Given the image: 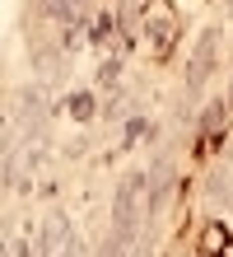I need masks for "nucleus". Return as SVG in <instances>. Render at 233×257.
Masks as SVG:
<instances>
[{
    "instance_id": "1",
    "label": "nucleus",
    "mask_w": 233,
    "mask_h": 257,
    "mask_svg": "<svg viewBox=\"0 0 233 257\" xmlns=\"http://www.w3.org/2000/svg\"><path fill=\"white\" fill-rule=\"evenodd\" d=\"M145 196H149V178L131 173L126 183H121L117 201H112V234H126V238L140 234V201H145Z\"/></svg>"
},
{
    "instance_id": "2",
    "label": "nucleus",
    "mask_w": 233,
    "mask_h": 257,
    "mask_svg": "<svg viewBox=\"0 0 233 257\" xmlns=\"http://www.w3.org/2000/svg\"><path fill=\"white\" fill-rule=\"evenodd\" d=\"M214 52H219V33H205V38H200V47H196V56H191V70H186V89H200V84H205Z\"/></svg>"
},
{
    "instance_id": "3",
    "label": "nucleus",
    "mask_w": 233,
    "mask_h": 257,
    "mask_svg": "<svg viewBox=\"0 0 233 257\" xmlns=\"http://www.w3.org/2000/svg\"><path fill=\"white\" fill-rule=\"evenodd\" d=\"M70 112L80 117V122H89V117H93V94H75L70 98Z\"/></svg>"
},
{
    "instance_id": "4",
    "label": "nucleus",
    "mask_w": 233,
    "mask_h": 257,
    "mask_svg": "<svg viewBox=\"0 0 233 257\" xmlns=\"http://www.w3.org/2000/svg\"><path fill=\"white\" fill-rule=\"evenodd\" d=\"M224 122V103H214V108L205 112V122H200V126H205V131H214V126H219Z\"/></svg>"
},
{
    "instance_id": "5",
    "label": "nucleus",
    "mask_w": 233,
    "mask_h": 257,
    "mask_svg": "<svg viewBox=\"0 0 233 257\" xmlns=\"http://www.w3.org/2000/svg\"><path fill=\"white\" fill-rule=\"evenodd\" d=\"M75 5H84V0H75Z\"/></svg>"
}]
</instances>
